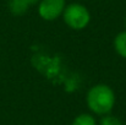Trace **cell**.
I'll return each instance as SVG.
<instances>
[{"instance_id": "1", "label": "cell", "mask_w": 126, "mask_h": 125, "mask_svg": "<svg viewBox=\"0 0 126 125\" xmlns=\"http://www.w3.org/2000/svg\"><path fill=\"white\" fill-rule=\"evenodd\" d=\"M115 92L105 83H97L92 86L86 94V104L93 115L103 117L110 114L115 107Z\"/></svg>"}, {"instance_id": "2", "label": "cell", "mask_w": 126, "mask_h": 125, "mask_svg": "<svg viewBox=\"0 0 126 125\" xmlns=\"http://www.w3.org/2000/svg\"><path fill=\"white\" fill-rule=\"evenodd\" d=\"M61 17L65 25L74 31H82L91 22V12L88 7L81 2L66 4Z\"/></svg>"}, {"instance_id": "3", "label": "cell", "mask_w": 126, "mask_h": 125, "mask_svg": "<svg viewBox=\"0 0 126 125\" xmlns=\"http://www.w3.org/2000/svg\"><path fill=\"white\" fill-rule=\"evenodd\" d=\"M65 7L66 0H39L37 4L39 17L47 22H51L61 17Z\"/></svg>"}, {"instance_id": "4", "label": "cell", "mask_w": 126, "mask_h": 125, "mask_svg": "<svg viewBox=\"0 0 126 125\" xmlns=\"http://www.w3.org/2000/svg\"><path fill=\"white\" fill-rule=\"evenodd\" d=\"M39 0H7V7L11 15L23 16L32 6L37 5Z\"/></svg>"}, {"instance_id": "5", "label": "cell", "mask_w": 126, "mask_h": 125, "mask_svg": "<svg viewBox=\"0 0 126 125\" xmlns=\"http://www.w3.org/2000/svg\"><path fill=\"white\" fill-rule=\"evenodd\" d=\"M113 45H114L116 54L119 56H121L123 59H126V30L119 32L115 36Z\"/></svg>"}, {"instance_id": "6", "label": "cell", "mask_w": 126, "mask_h": 125, "mask_svg": "<svg viewBox=\"0 0 126 125\" xmlns=\"http://www.w3.org/2000/svg\"><path fill=\"white\" fill-rule=\"evenodd\" d=\"M71 125H98V122L95 120V117L93 114L81 113L72 120Z\"/></svg>"}, {"instance_id": "7", "label": "cell", "mask_w": 126, "mask_h": 125, "mask_svg": "<svg viewBox=\"0 0 126 125\" xmlns=\"http://www.w3.org/2000/svg\"><path fill=\"white\" fill-rule=\"evenodd\" d=\"M98 125H124L121 119L113 115L111 113L110 114H107V115H103L100 117V120L98 122Z\"/></svg>"}, {"instance_id": "8", "label": "cell", "mask_w": 126, "mask_h": 125, "mask_svg": "<svg viewBox=\"0 0 126 125\" xmlns=\"http://www.w3.org/2000/svg\"><path fill=\"white\" fill-rule=\"evenodd\" d=\"M124 25H125V30H126V16H125V18H124Z\"/></svg>"}]
</instances>
